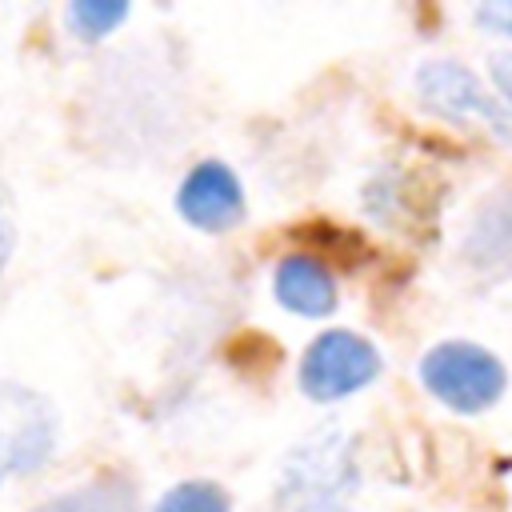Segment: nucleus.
<instances>
[{"label":"nucleus","instance_id":"nucleus-11","mask_svg":"<svg viewBox=\"0 0 512 512\" xmlns=\"http://www.w3.org/2000/svg\"><path fill=\"white\" fill-rule=\"evenodd\" d=\"M472 20L496 36H512V0H492V4H480L472 12Z\"/></svg>","mask_w":512,"mask_h":512},{"label":"nucleus","instance_id":"nucleus-10","mask_svg":"<svg viewBox=\"0 0 512 512\" xmlns=\"http://www.w3.org/2000/svg\"><path fill=\"white\" fill-rule=\"evenodd\" d=\"M152 512H232V504H228V492L212 480H180L160 496Z\"/></svg>","mask_w":512,"mask_h":512},{"label":"nucleus","instance_id":"nucleus-1","mask_svg":"<svg viewBox=\"0 0 512 512\" xmlns=\"http://www.w3.org/2000/svg\"><path fill=\"white\" fill-rule=\"evenodd\" d=\"M360 484L352 436L340 424L312 428L292 444L276 480L280 512H348Z\"/></svg>","mask_w":512,"mask_h":512},{"label":"nucleus","instance_id":"nucleus-5","mask_svg":"<svg viewBox=\"0 0 512 512\" xmlns=\"http://www.w3.org/2000/svg\"><path fill=\"white\" fill-rule=\"evenodd\" d=\"M56 448V412L52 404L24 388L0 384V476L36 472Z\"/></svg>","mask_w":512,"mask_h":512},{"label":"nucleus","instance_id":"nucleus-6","mask_svg":"<svg viewBox=\"0 0 512 512\" xmlns=\"http://www.w3.org/2000/svg\"><path fill=\"white\" fill-rule=\"evenodd\" d=\"M176 208L192 228L224 232V228L240 224V216H244V188L224 160H200L184 176V184L176 192Z\"/></svg>","mask_w":512,"mask_h":512},{"label":"nucleus","instance_id":"nucleus-8","mask_svg":"<svg viewBox=\"0 0 512 512\" xmlns=\"http://www.w3.org/2000/svg\"><path fill=\"white\" fill-rule=\"evenodd\" d=\"M32 512H136V492L128 480H116V476H104V480H92L76 492H64Z\"/></svg>","mask_w":512,"mask_h":512},{"label":"nucleus","instance_id":"nucleus-12","mask_svg":"<svg viewBox=\"0 0 512 512\" xmlns=\"http://www.w3.org/2000/svg\"><path fill=\"white\" fill-rule=\"evenodd\" d=\"M12 248H16V212H12V196H8V188L0 184V272H4Z\"/></svg>","mask_w":512,"mask_h":512},{"label":"nucleus","instance_id":"nucleus-4","mask_svg":"<svg viewBox=\"0 0 512 512\" xmlns=\"http://www.w3.org/2000/svg\"><path fill=\"white\" fill-rule=\"evenodd\" d=\"M380 372V352L348 332V328H332V332H320L304 360H300V388L308 400H344L352 392H360L364 384H372Z\"/></svg>","mask_w":512,"mask_h":512},{"label":"nucleus","instance_id":"nucleus-13","mask_svg":"<svg viewBox=\"0 0 512 512\" xmlns=\"http://www.w3.org/2000/svg\"><path fill=\"white\" fill-rule=\"evenodd\" d=\"M492 80H496L504 104L512 108V52H496V56H492Z\"/></svg>","mask_w":512,"mask_h":512},{"label":"nucleus","instance_id":"nucleus-3","mask_svg":"<svg viewBox=\"0 0 512 512\" xmlns=\"http://www.w3.org/2000/svg\"><path fill=\"white\" fill-rule=\"evenodd\" d=\"M416 96L428 112L440 120H452L460 128H476L496 136L500 144H512V116L508 108L488 96V88L456 60H428L416 72Z\"/></svg>","mask_w":512,"mask_h":512},{"label":"nucleus","instance_id":"nucleus-2","mask_svg":"<svg viewBox=\"0 0 512 512\" xmlns=\"http://www.w3.org/2000/svg\"><path fill=\"white\" fill-rule=\"evenodd\" d=\"M420 380L440 404H448L464 416L492 408L508 384L504 364L488 348L468 344V340H448V344H436L432 352H424Z\"/></svg>","mask_w":512,"mask_h":512},{"label":"nucleus","instance_id":"nucleus-9","mask_svg":"<svg viewBox=\"0 0 512 512\" xmlns=\"http://www.w3.org/2000/svg\"><path fill=\"white\" fill-rule=\"evenodd\" d=\"M124 16H128L124 0H72L68 4V28L80 40H104Z\"/></svg>","mask_w":512,"mask_h":512},{"label":"nucleus","instance_id":"nucleus-7","mask_svg":"<svg viewBox=\"0 0 512 512\" xmlns=\"http://www.w3.org/2000/svg\"><path fill=\"white\" fill-rule=\"evenodd\" d=\"M276 300L296 316H328L336 308V280L316 256H284L272 276Z\"/></svg>","mask_w":512,"mask_h":512}]
</instances>
